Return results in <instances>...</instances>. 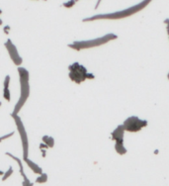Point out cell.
I'll list each match as a JSON object with an SVG mask.
<instances>
[{
    "label": "cell",
    "instance_id": "26",
    "mask_svg": "<svg viewBox=\"0 0 169 186\" xmlns=\"http://www.w3.org/2000/svg\"><path fill=\"white\" fill-rule=\"evenodd\" d=\"M168 78H169V74H168Z\"/></svg>",
    "mask_w": 169,
    "mask_h": 186
},
{
    "label": "cell",
    "instance_id": "10",
    "mask_svg": "<svg viewBox=\"0 0 169 186\" xmlns=\"http://www.w3.org/2000/svg\"><path fill=\"white\" fill-rule=\"evenodd\" d=\"M43 142H44V144H46L49 148H53V146H54V138L50 137V136H44V137H43Z\"/></svg>",
    "mask_w": 169,
    "mask_h": 186
},
{
    "label": "cell",
    "instance_id": "1",
    "mask_svg": "<svg viewBox=\"0 0 169 186\" xmlns=\"http://www.w3.org/2000/svg\"><path fill=\"white\" fill-rule=\"evenodd\" d=\"M18 73H19V80H20V97L19 100L14 107L12 114L18 115L20 110L25 105L26 101L28 100L30 96V74L29 71L25 67H18Z\"/></svg>",
    "mask_w": 169,
    "mask_h": 186
},
{
    "label": "cell",
    "instance_id": "25",
    "mask_svg": "<svg viewBox=\"0 0 169 186\" xmlns=\"http://www.w3.org/2000/svg\"><path fill=\"white\" fill-rule=\"evenodd\" d=\"M1 104H2V103H1V102H0V106H1Z\"/></svg>",
    "mask_w": 169,
    "mask_h": 186
},
{
    "label": "cell",
    "instance_id": "9",
    "mask_svg": "<svg viewBox=\"0 0 169 186\" xmlns=\"http://www.w3.org/2000/svg\"><path fill=\"white\" fill-rule=\"evenodd\" d=\"M24 161L28 164V166H29L30 168L33 170L34 173L39 174V175H41L42 173H43V169H42L41 167L38 165V164H36L34 161H30L29 158H24Z\"/></svg>",
    "mask_w": 169,
    "mask_h": 186
},
{
    "label": "cell",
    "instance_id": "24",
    "mask_svg": "<svg viewBox=\"0 0 169 186\" xmlns=\"http://www.w3.org/2000/svg\"><path fill=\"white\" fill-rule=\"evenodd\" d=\"M1 13H2V11H1V10H0V14H1Z\"/></svg>",
    "mask_w": 169,
    "mask_h": 186
},
{
    "label": "cell",
    "instance_id": "6",
    "mask_svg": "<svg viewBox=\"0 0 169 186\" xmlns=\"http://www.w3.org/2000/svg\"><path fill=\"white\" fill-rule=\"evenodd\" d=\"M147 124L146 121L144 120H140L139 118L136 116L130 117L125 121L123 127L125 131H129V132H137V131L142 130V128L145 127Z\"/></svg>",
    "mask_w": 169,
    "mask_h": 186
},
{
    "label": "cell",
    "instance_id": "17",
    "mask_svg": "<svg viewBox=\"0 0 169 186\" xmlns=\"http://www.w3.org/2000/svg\"><path fill=\"white\" fill-rule=\"evenodd\" d=\"M74 3H75V0H70V1L66 2V3H64V4H63V6H64V7H67V8H68V7L73 6Z\"/></svg>",
    "mask_w": 169,
    "mask_h": 186
},
{
    "label": "cell",
    "instance_id": "11",
    "mask_svg": "<svg viewBox=\"0 0 169 186\" xmlns=\"http://www.w3.org/2000/svg\"><path fill=\"white\" fill-rule=\"evenodd\" d=\"M5 154H6V156H10V158H13V159H14V161H17V163H18V165H19V168H20V173H21V174H23V173H24V169H23L22 161H21L20 158H16V156H13L12 153H6Z\"/></svg>",
    "mask_w": 169,
    "mask_h": 186
},
{
    "label": "cell",
    "instance_id": "16",
    "mask_svg": "<svg viewBox=\"0 0 169 186\" xmlns=\"http://www.w3.org/2000/svg\"><path fill=\"white\" fill-rule=\"evenodd\" d=\"M9 83H10V76L9 75H6L5 76V79H4V88H9Z\"/></svg>",
    "mask_w": 169,
    "mask_h": 186
},
{
    "label": "cell",
    "instance_id": "23",
    "mask_svg": "<svg viewBox=\"0 0 169 186\" xmlns=\"http://www.w3.org/2000/svg\"><path fill=\"white\" fill-rule=\"evenodd\" d=\"M0 25H2V20L0 19Z\"/></svg>",
    "mask_w": 169,
    "mask_h": 186
},
{
    "label": "cell",
    "instance_id": "2",
    "mask_svg": "<svg viewBox=\"0 0 169 186\" xmlns=\"http://www.w3.org/2000/svg\"><path fill=\"white\" fill-rule=\"evenodd\" d=\"M151 0H144L142 3L137 4L134 6L131 7V8H128L126 10H123V11H118L115 13H110V14H102V15H95L93 17H89V18H85L83 20V22H88V21H94V20H98V19H121V18H126L128 16H131V15L134 14V13L140 11L149 5Z\"/></svg>",
    "mask_w": 169,
    "mask_h": 186
},
{
    "label": "cell",
    "instance_id": "5",
    "mask_svg": "<svg viewBox=\"0 0 169 186\" xmlns=\"http://www.w3.org/2000/svg\"><path fill=\"white\" fill-rule=\"evenodd\" d=\"M87 70L78 62H74L69 65V77L72 81L79 84L87 78Z\"/></svg>",
    "mask_w": 169,
    "mask_h": 186
},
{
    "label": "cell",
    "instance_id": "21",
    "mask_svg": "<svg viewBox=\"0 0 169 186\" xmlns=\"http://www.w3.org/2000/svg\"><path fill=\"white\" fill-rule=\"evenodd\" d=\"M8 30H9V27H7V26H6V27L4 28V32L5 33H8Z\"/></svg>",
    "mask_w": 169,
    "mask_h": 186
},
{
    "label": "cell",
    "instance_id": "3",
    "mask_svg": "<svg viewBox=\"0 0 169 186\" xmlns=\"http://www.w3.org/2000/svg\"><path fill=\"white\" fill-rule=\"evenodd\" d=\"M115 39H117L116 35H114V34H108V35H106L104 37L94 39V40H91V41L74 42L73 44L68 45V47L71 49L76 50V51H80V50H83V49H89V48H93V47L101 46V45L106 44V43H108L109 41L115 40Z\"/></svg>",
    "mask_w": 169,
    "mask_h": 186
},
{
    "label": "cell",
    "instance_id": "14",
    "mask_svg": "<svg viewBox=\"0 0 169 186\" xmlns=\"http://www.w3.org/2000/svg\"><path fill=\"white\" fill-rule=\"evenodd\" d=\"M3 97H4L5 100H7L8 102L11 100V94H10L9 88H4L3 89Z\"/></svg>",
    "mask_w": 169,
    "mask_h": 186
},
{
    "label": "cell",
    "instance_id": "19",
    "mask_svg": "<svg viewBox=\"0 0 169 186\" xmlns=\"http://www.w3.org/2000/svg\"><path fill=\"white\" fill-rule=\"evenodd\" d=\"M40 148H41V149H44V148H45V149H48V148H49V146H46V144H41Z\"/></svg>",
    "mask_w": 169,
    "mask_h": 186
},
{
    "label": "cell",
    "instance_id": "4",
    "mask_svg": "<svg viewBox=\"0 0 169 186\" xmlns=\"http://www.w3.org/2000/svg\"><path fill=\"white\" fill-rule=\"evenodd\" d=\"M11 116L13 119H14L15 124L17 126L18 132H19V135L21 138V142H22L23 158H28V156H29V140H28V135L24 127V124H23L22 120H21V118L18 116V115L11 114Z\"/></svg>",
    "mask_w": 169,
    "mask_h": 186
},
{
    "label": "cell",
    "instance_id": "22",
    "mask_svg": "<svg viewBox=\"0 0 169 186\" xmlns=\"http://www.w3.org/2000/svg\"><path fill=\"white\" fill-rule=\"evenodd\" d=\"M0 175H4V172L1 171V170H0Z\"/></svg>",
    "mask_w": 169,
    "mask_h": 186
},
{
    "label": "cell",
    "instance_id": "8",
    "mask_svg": "<svg viewBox=\"0 0 169 186\" xmlns=\"http://www.w3.org/2000/svg\"><path fill=\"white\" fill-rule=\"evenodd\" d=\"M124 127L123 126H119L117 129L113 132V138L117 143H123V136H124Z\"/></svg>",
    "mask_w": 169,
    "mask_h": 186
},
{
    "label": "cell",
    "instance_id": "15",
    "mask_svg": "<svg viewBox=\"0 0 169 186\" xmlns=\"http://www.w3.org/2000/svg\"><path fill=\"white\" fill-rule=\"evenodd\" d=\"M12 173H13V167L10 166L9 169L7 170L6 172H4V175H3V177H2V181H5V180H6L7 178H9L10 176H11Z\"/></svg>",
    "mask_w": 169,
    "mask_h": 186
},
{
    "label": "cell",
    "instance_id": "7",
    "mask_svg": "<svg viewBox=\"0 0 169 186\" xmlns=\"http://www.w3.org/2000/svg\"><path fill=\"white\" fill-rule=\"evenodd\" d=\"M5 47H6L7 51H8V54L10 57H11L12 62H14L15 65H18L20 66L23 62V59L21 57V56L19 54L17 51V48L14 46V44L12 43L11 40H7V42L5 43Z\"/></svg>",
    "mask_w": 169,
    "mask_h": 186
},
{
    "label": "cell",
    "instance_id": "18",
    "mask_svg": "<svg viewBox=\"0 0 169 186\" xmlns=\"http://www.w3.org/2000/svg\"><path fill=\"white\" fill-rule=\"evenodd\" d=\"M13 135H14V133H10V134H8V135L3 136V137L0 138V142H1V141H3V140H5V139H8V138H10V137H12Z\"/></svg>",
    "mask_w": 169,
    "mask_h": 186
},
{
    "label": "cell",
    "instance_id": "13",
    "mask_svg": "<svg viewBox=\"0 0 169 186\" xmlns=\"http://www.w3.org/2000/svg\"><path fill=\"white\" fill-rule=\"evenodd\" d=\"M21 175H22V176H23V179H24V180H23V182H22V185H23V186H33V185H34L33 183L29 180V178L26 176L25 172H24L23 174H21Z\"/></svg>",
    "mask_w": 169,
    "mask_h": 186
},
{
    "label": "cell",
    "instance_id": "20",
    "mask_svg": "<svg viewBox=\"0 0 169 186\" xmlns=\"http://www.w3.org/2000/svg\"><path fill=\"white\" fill-rule=\"evenodd\" d=\"M165 23L167 24V32H168V35H169V20H166Z\"/></svg>",
    "mask_w": 169,
    "mask_h": 186
},
{
    "label": "cell",
    "instance_id": "12",
    "mask_svg": "<svg viewBox=\"0 0 169 186\" xmlns=\"http://www.w3.org/2000/svg\"><path fill=\"white\" fill-rule=\"evenodd\" d=\"M48 181V175L46 173H42L39 175V177L36 179V183H45Z\"/></svg>",
    "mask_w": 169,
    "mask_h": 186
}]
</instances>
